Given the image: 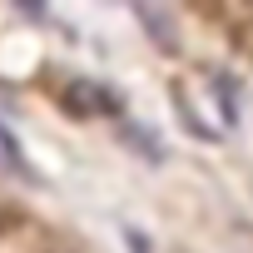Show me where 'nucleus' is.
<instances>
[{
  "label": "nucleus",
  "mask_w": 253,
  "mask_h": 253,
  "mask_svg": "<svg viewBox=\"0 0 253 253\" xmlns=\"http://www.w3.org/2000/svg\"><path fill=\"white\" fill-rule=\"evenodd\" d=\"M134 15H139V20H144V25L159 35V50H174V25H169V15H164V10H154V5H139Z\"/></svg>",
  "instance_id": "nucleus-2"
},
{
  "label": "nucleus",
  "mask_w": 253,
  "mask_h": 253,
  "mask_svg": "<svg viewBox=\"0 0 253 253\" xmlns=\"http://www.w3.org/2000/svg\"><path fill=\"white\" fill-rule=\"evenodd\" d=\"M0 169H25V159H20V144H15V134L0 124Z\"/></svg>",
  "instance_id": "nucleus-3"
},
{
  "label": "nucleus",
  "mask_w": 253,
  "mask_h": 253,
  "mask_svg": "<svg viewBox=\"0 0 253 253\" xmlns=\"http://www.w3.org/2000/svg\"><path fill=\"white\" fill-rule=\"evenodd\" d=\"M65 109L80 114V119H94V114H119V94L104 89L99 80H70L65 84Z\"/></svg>",
  "instance_id": "nucleus-1"
}]
</instances>
